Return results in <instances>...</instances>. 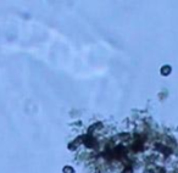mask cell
I'll use <instances>...</instances> for the list:
<instances>
[{"instance_id": "7a4b0ae2", "label": "cell", "mask_w": 178, "mask_h": 173, "mask_svg": "<svg viewBox=\"0 0 178 173\" xmlns=\"http://www.w3.org/2000/svg\"><path fill=\"white\" fill-rule=\"evenodd\" d=\"M62 172L64 173H74V168L71 167V166H65L62 168Z\"/></svg>"}, {"instance_id": "6da1fadb", "label": "cell", "mask_w": 178, "mask_h": 173, "mask_svg": "<svg viewBox=\"0 0 178 173\" xmlns=\"http://www.w3.org/2000/svg\"><path fill=\"white\" fill-rule=\"evenodd\" d=\"M171 72H172V67H171L170 65H163L160 68V74L163 76V77H167V76H170Z\"/></svg>"}]
</instances>
